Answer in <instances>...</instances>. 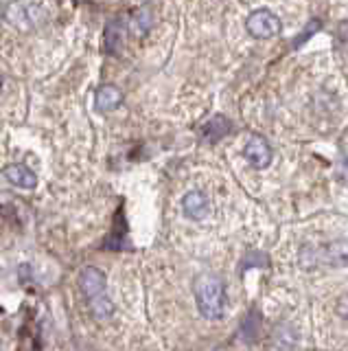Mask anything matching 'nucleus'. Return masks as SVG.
<instances>
[{
    "label": "nucleus",
    "instance_id": "f257e3e1",
    "mask_svg": "<svg viewBox=\"0 0 348 351\" xmlns=\"http://www.w3.org/2000/svg\"><path fill=\"white\" fill-rule=\"evenodd\" d=\"M198 310L209 321H219L226 312V285L224 281L213 272H204L195 279L193 285Z\"/></svg>",
    "mask_w": 348,
    "mask_h": 351
},
{
    "label": "nucleus",
    "instance_id": "f03ea898",
    "mask_svg": "<svg viewBox=\"0 0 348 351\" xmlns=\"http://www.w3.org/2000/svg\"><path fill=\"white\" fill-rule=\"evenodd\" d=\"M79 288L85 294V299H88L92 314L99 321H107L114 312V305L105 290V274L94 266L83 268L79 274Z\"/></svg>",
    "mask_w": 348,
    "mask_h": 351
},
{
    "label": "nucleus",
    "instance_id": "7ed1b4c3",
    "mask_svg": "<svg viewBox=\"0 0 348 351\" xmlns=\"http://www.w3.org/2000/svg\"><path fill=\"white\" fill-rule=\"evenodd\" d=\"M245 29L252 38L256 40H265V38H274L282 31L280 20L267 9H256L247 16L245 20Z\"/></svg>",
    "mask_w": 348,
    "mask_h": 351
},
{
    "label": "nucleus",
    "instance_id": "20e7f679",
    "mask_svg": "<svg viewBox=\"0 0 348 351\" xmlns=\"http://www.w3.org/2000/svg\"><path fill=\"white\" fill-rule=\"evenodd\" d=\"M243 156H245V160L252 165L254 169H265V167H269L274 152H271L269 143L263 136L254 134V136L247 138L245 147H243Z\"/></svg>",
    "mask_w": 348,
    "mask_h": 351
},
{
    "label": "nucleus",
    "instance_id": "39448f33",
    "mask_svg": "<svg viewBox=\"0 0 348 351\" xmlns=\"http://www.w3.org/2000/svg\"><path fill=\"white\" fill-rule=\"evenodd\" d=\"M209 208H211V204H209V197H206L204 191L195 189L182 197V211L189 219H204L209 215Z\"/></svg>",
    "mask_w": 348,
    "mask_h": 351
},
{
    "label": "nucleus",
    "instance_id": "423d86ee",
    "mask_svg": "<svg viewBox=\"0 0 348 351\" xmlns=\"http://www.w3.org/2000/svg\"><path fill=\"white\" fill-rule=\"evenodd\" d=\"M3 173L9 182L14 186H20V189H36L38 184V176L27 165H7Z\"/></svg>",
    "mask_w": 348,
    "mask_h": 351
},
{
    "label": "nucleus",
    "instance_id": "0eeeda50",
    "mask_svg": "<svg viewBox=\"0 0 348 351\" xmlns=\"http://www.w3.org/2000/svg\"><path fill=\"white\" fill-rule=\"evenodd\" d=\"M123 42H125V25L123 20H110L105 25V33H103V44H105V51L110 55H116L118 51L123 49Z\"/></svg>",
    "mask_w": 348,
    "mask_h": 351
},
{
    "label": "nucleus",
    "instance_id": "6e6552de",
    "mask_svg": "<svg viewBox=\"0 0 348 351\" xmlns=\"http://www.w3.org/2000/svg\"><path fill=\"white\" fill-rule=\"evenodd\" d=\"M94 104L99 112H112L123 104V93L116 86H101L94 95Z\"/></svg>",
    "mask_w": 348,
    "mask_h": 351
},
{
    "label": "nucleus",
    "instance_id": "1a4fd4ad",
    "mask_svg": "<svg viewBox=\"0 0 348 351\" xmlns=\"http://www.w3.org/2000/svg\"><path fill=\"white\" fill-rule=\"evenodd\" d=\"M230 130H232L230 121H228L226 117H222V114H217V117L209 119V121H206V123L202 125V136H204L206 141L215 143V141L224 138Z\"/></svg>",
    "mask_w": 348,
    "mask_h": 351
},
{
    "label": "nucleus",
    "instance_id": "9d476101",
    "mask_svg": "<svg viewBox=\"0 0 348 351\" xmlns=\"http://www.w3.org/2000/svg\"><path fill=\"white\" fill-rule=\"evenodd\" d=\"M258 334H260V314L256 310H252L245 316V321L241 325V338L245 343H256Z\"/></svg>",
    "mask_w": 348,
    "mask_h": 351
},
{
    "label": "nucleus",
    "instance_id": "9b49d317",
    "mask_svg": "<svg viewBox=\"0 0 348 351\" xmlns=\"http://www.w3.org/2000/svg\"><path fill=\"white\" fill-rule=\"evenodd\" d=\"M151 27V16H149V11L143 9V11H138V14L134 16V29H136V36H143V33H147Z\"/></svg>",
    "mask_w": 348,
    "mask_h": 351
},
{
    "label": "nucleus",
    "instance_id": "f8f14e48",
    "mask_svg": "<svg viewBox=\"0 0 348 351\" xmlns=\"http://www.w3.org/2000/svg\"><path fill=\"white\" fill-rule=\"evenodd\" d=\"M254 266H260V268H265V266H267V255H265V252H256V250L247 252L241 270H245V268H254Z\"/></svg>",
    "mask_w": 348,
    "mask_h": 351
},
{
    "label": "nucleus",
    "instance_id": "ddd939ff",
    "mask_svg": "<svg viewBox=\"0 0 348 351\" xmlns=\"http://www.w3.org/2000/svg\"><path fill=\"white\" fill-rule=\"evenodd\" d=\"M340 40L346 44V49H348V22H342L340 25Z\"/></svg>",
    "mask_w": 348,
    "mask_h": 351
},
{
    "label": "nucleus",
    "instance_id": "4468645a",
    "mask_svg": "<svg viewBox=\"0 0 348 351\" xmlns=\"http://www.w3.org/2000/svg\"><path fill=\"white\" fill-rule=\"evenodd\" d=\"M0 88H3V77H0Z\"/></svg>",
    "mask_w": 348,
    "mask_h": 351
}]
</instances>
